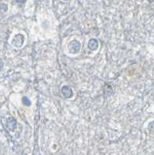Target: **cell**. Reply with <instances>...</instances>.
<instances>
[{"mask_svg":"<svg viewBox=\"0 0 154 155\" xmlns=\"http://www.w3.org/2000/svg\"><path fill=\"white\" fill-rule=\"evenodd\" d=\"M22 102H23V104L26 106H30L32 104L30 99H29L28 97H26V96L23 97V99H22Z\"/></svg>","mask_w":154,"mask_h":155,"instance_id":"52a82bcc","label":"cell"},{"mask_svg":"<svg viewBox=\"0 0 154 155\" xmlns=\"http://www.w3.org/2000/svg\"><path fill=\"white\" fill-rule=\"evenodd\" d=\"M61 94L64 99H70L73 96V90L67 85H64L61 88Z\"/></svg>","mask_w":154,"mask_h":155,"instance_id":"277c9868","label":"cell"},{"mask_svg":"<svg viewBox=\"0 0 154 155\" xmlns=\"http://www.w3.org/2000/svg\"><path fill=\"white\" fill-rule=\"evenodd\" d=\"M2 68H3V62H2V61L0 59V71H2Z\"/></svg>","mask_w":154,"mask_h":155,"instance_id":"9c48e42d","label":"cell"},{"mask_svg":"<svg viewBox=\"0 0 154 155\" xmlns=\"http://www.w3.org/2000/svg\"><path fill=\"white\" fill-rule=\"evenodd\" d=\"M6 126H7L8 129L11 131H14L17 127V122L14 117H8L6 120Z\"/></svg>","mask_w":154,"mask_h":155,"instance_id":"3957f363","label":"cell"},{"mask_svg":"<svg viewBox=\"0 0 154 155\" xmlns=\"http://www.w3.org/2000/svg\"><path fill=\"white\" fill-rule=\"evenodd\" d=\"M23 43H24V36L21 34H16L13 39L11 41V44H12V46H14L15 48H21L23 45Z\"/></svg>","mask_w":154,"mask_h":155,"instance_id":"6da1fadb","label":"cell"},{"mask_svg":"<svg viewBox=\"0 0 154 155\" xmlns=\"http://www.w3.org/2000/svg\"><path fill=\"white\" fill-rule=\"evenodd\" d=\"M81 44L78 41L74 40V41H70V44H68V50L70 53L76 54L79 52V51L81 50Z\"/></svg>","mask_w":154,"mask_h":155,"instance_id":"7a4b0ae2","label":"cell"},{"mask_svg":"<svg viewBox=\"0 0 154 155\" xmlns=\"http://www.w3.org/2000/svg\"><path fill=\"white\" fill-rule=\"evenodd\" d=\"M113 92L112 87L110 85H105V95L106 96H110Z\"/></svg>","mask_w":154,"mask_h":155,"instance_id":"8992f818","label":"cell"},{"mask_svg":"<svg viewBox=\"0 0 154 155\" xmlns=\"http://www.w3.org/2000/svg\"><path fill=\"white\" fill-rule=\"evenodd\" d=\"M8 10V6L6 4L2 3L0 4V13H4Z\"/></svg>","mask_w":154,"mask_h":155,"instance_id":"ba28073f","label":"cell"},{"mask_svg":"<svg viewBox=\"0 0 154 155\" xmlns=\"http://www.w3.org/2000/svg\"><path fill=\"white\" fill-rule=\"evenodd\" d=\"M88 47L91 51H96L98 48V41H97L96 39L91 38L88 41Z\"/></svg>","mask_w":154,"mask_h":155,"instance_id":"5b68a950","label":"cell"}]
</instances>
